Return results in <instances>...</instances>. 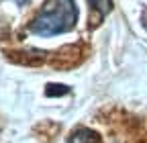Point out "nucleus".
<instances>
[{"instance_id":"nucleus-1","label":"nucleus","mask_w":147,"mask_h":143,"mask_svg":"<svg viewBox=\"0 0 147 143\" xmlns=\"http://www.w3.org/2000/svg\"><path fill=\"white\" fill-rule=\"evenodd\" d=\"M78 23V8L74 0H49L31 23V33L39 37L67 33Z\"/></svg>"},{"instance_id":"nucleus-2","label":"nucleus","mask_w":147,"mask_h":143,"mask_svg":"<svg viewBox=\"0 0 147 143\" xmlns=\"http://www.w3.org/2000/svg\"><path fill=\"white\" fill-rule=\"evenodd\" d=\"M67 143H102V139L92 131V129H86V127H80L71 133V137L67 139Z\"/></svg>"},{"instance_id":"nucleus-3","label":"nucleus","mask_w":147,"mask_h":143,"mask_svg":"<svg viewBox=\"0 0 147 143\" xmlns=\"http://www.w3.org/2000/svg\"><path fill=\"white\" fill-rule=\"evenodd\" d=\"M92 10L98 12V19H102V16H106L110 10H113V0H88Z\"/></svg>"}]
</instances>
